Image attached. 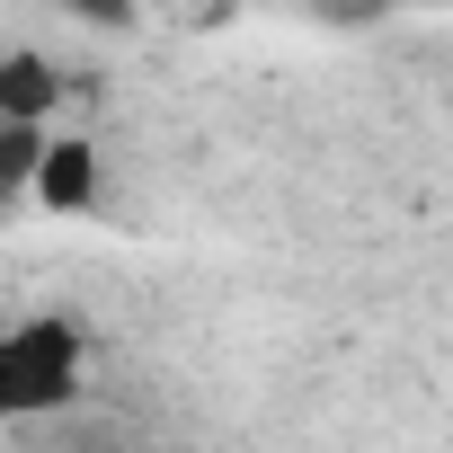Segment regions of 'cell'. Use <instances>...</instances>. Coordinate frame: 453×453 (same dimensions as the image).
<instances>
[{
	"label": "cell",
	"instance_id": "obj_4",
	"mask_svg": "<svg viewBox=\"0 0 453 453\" xmlns=\"http://www.w3.org/2000/svg\"><path fill=\"white\" fill-rule=\"evenodd\" d=\"M63 19H81V27H134V10L142 0H54Z\"/></svg>",
	"mask_w": 453,
	"mask_h": 453
},
{
	"label": "cell",
	"instance_id": "obj_2",
	"mask_svg": "<svg viewBox=\"0 0 453 453\" xmlns=\"http://www.w3.org/2000/svg\"><path fill=\"white\" fill-rule=\"evenodd\" d=\"M72 98V81L36 54V45H19V54H0V125H54V107Z\"/></svg>",
	"mask_w": 453,
	"mask_h": 453
},
{
	"label": "cell",
	"instance_id": "obj_3",
	"mask_svg": "<svg viewBox=\"0 0 453 453\" xmlns=\"http://www.w3.org/2000/svg\"><path fill=\"white\" fill-rule=\"evenodd\" d=\"M27 204H45V213H89V204H98V142H89V134H54V151H45Z\"/></svg>",
	"mask_w": 453,
	"mask_h": 453
},
{
	"label": "cell",
	"instance_id": "obj_1",
	"mask_svg": "<svg viewBox=\"0 0 453 453\" xmlns=\"http://www.w3.org/2000/svg\"><path fill=\"white\" fill-rule=\"evenodd\" d=\"M89 382V320L72 311H27L0 338V409L10 418H63Z\"/></svg>",
	"mask_w": 453,
	"mask_h": 453
}]
</instances>
